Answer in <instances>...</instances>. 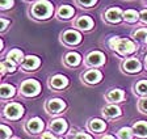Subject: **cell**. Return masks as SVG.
<instances>
[{"label": "cell", "mask_w": 147, "mask_h": 139, "mask_svg": "<svg viewBox=\"0 0 147 139\" xmlns=\"http://www.w3.org/2000/svg\"><path fill=\"white\" fill-rule=\"evenodd\" d=\"M109 46L113 50H116L117 53L126 55V54H131L135 51L137 46L135 43L131 42L130 40H122V38H112L109 41Z\"/></svg>", "instance_id": "6da1fadb"}, {"label": "cell", "mask_w": 147, "mask_h": 139, "mask_svg": "<svg viewBox=\"0 0 147 139\" xmlns=\"http://www.w3.org/2000/svg\"><path fill=\"white\" fill-rule=\"evenodd\" d=\"M32 13L36 19H47L53 15V5L49 1H38L33 5Z\"/></svg>", "instance_id": "7a4b0ae2"}, {"label": "cell", "mask_w": 147, "mask_h": 139, "mask_svg": "<svg viewBox=\"0 0 147 139\" xmlns=\"http://www.w3.org/2000/svg\"><path fill=\"white\" fill-rule=\"evenodd\" d=\"M40 91H41V85L37 80H32L30 79V80L24 81L21 85V93L28 97L36 96V95L40 93Z\"/></svg>", "instance_id": "3957f363"}, {"label": "cell", "mask_w": 147, "mask_h": 139, "mask_svg": "<svg viewBox=\"0 0 147 139\" xmlns=\"http://www.w3.org/2000/svg\"><path fill=\"white\" fill-rule=\"evenodd\" d=\"M4 113H5V115L8 118H11V120H17V118H20L22 115L24 109H22L21 105H18V104H9L5 108Z\"/></svg>", "instance_id": "277c9868"}, {"label": "cell", "mask_w": 147, "mask_h": 139, "mask_svg": "<svg viewBox=\"0 0 147 139\" xmlns=\"http://www.w3.org/2000/svg\"><path fill=\"white\" fill-rule=\"evenodd\" d=\"M63 41L67 45H78L82 41V36L76 30H67L63 34Z\"/></svg>", "instance_id": "5b68a950"}, {"label": "cell", "mask_w": 147, "mask_h": 139, "mask_svg": "<svg viewBox=\"0 0 147 139\" xmlns=\"http://www.w3.org/2000/svg\"><path fill=\"white\" fill-rule=\"evenodd\" d=\"M87 62L91 66H101L105 62V55L100 51H93L87 56Z\"/></svg>", "instance_id": "8992f818"}, {"label": "cell", "mask_w": 147, "mask_h": 139, "mask_svg": "<svg viewBox=\"0 0 147 139\" xmlns=\"http://www.w3.org/2000/svg\"><path fill=\"white\" fill-rule=\"evenodd\" d=\"M105 19L109 22H119L122 20V11L119 8H110L105 13Z\"/></svg>", "instance_id": "52a82bcc"}, {"label": "cell", "mask_w": 147, "mask_h": 139, "mask_svg": "<svg viewBox=\"0 0 147 139\" xmlns=\"http://www.w3.org/2000/svg\"><path fill=\"white\" fill-rule=\"evenodd\" d=\"M123 68H125L126 72L135 74V72L141 71V63H139V60H138V59H135V58L127 59V60L123 63Z\"/></svg>", "instance_id": "ba28073f"}, {"label": "cell", "mask_w": 147, "mask_h": 139, "mask_svg": "<svg viewBox=\"0 0 147 139\" xmlns=\"http://www.w3.org/2000/svg\"><path fill=\"white\" fill-rule=\"evenodd\" d=\"M47 108H49L50 113H61V111L66 108V104H64V101L61 99H53L49 101Z\"/></svg>", "instance_id": "9c48e42d"}, {"label": "cell", "mask_w": 147, "mask_h": 139, "mask_svg": "<svg viewBox=\"0 0 147 139\" xmlns=\"http://www.w3.org/2000/svg\"><path fill=\"white\" fill-rule=\"evenodd\" d=\"M41 60L37 56H33V55H29L24 59L22 62V67L26 70V71H32V70H36L38 66H40Z\"/></svg>", "instance_id": "30bf717a"}, {"label": "cell", "mask_w": 147, "mask_h": 139, "mask_svg": "<svg viewBox=\"0 0 147 139\" xmlns=\"http://www.w3.org/2000/svg\"><path fill=\"white\" fill-rule=\"evenodd\" d=\"M50 129L57 134H62L64 133L66 130H67V122L63 120V118H58V120H55L51 122L50 125Z\"/></svg>", "instance_id": "8fae6325"}, {"label": "cell", "mask_w": 147, "mask_h": 139, "mask_svg": "<svg viewBox=\"0 0 147 139\" xmlns=\"http://www.w3.org/2000/svg\"><path fill=\"white\" fill-rule=\"evenodd\" d=\"M101 77H102V75H101L100 71H97V70H91V71H88L83 76V79L89 84H96L101 80Z\"/></svg>", "instance_id": "7c38bea8"}, {"label": "cell", "mask_w": 147, "mask_h": 139, "mask_svg": "<svg viewBox=\"0 0 147 139\" xmlns=\"http://www.w3.org/2000/svg\"><path fill=\"white\" fill-rule=\"evenodd\" d=\"M26 127L32 133H40L43 129V121L40 120V118H32V120L28 121Z\"/></svg>", "instance_id": "4fadbf2b"}, {"label": "cell", "mask_w": 147, "mask_h": 139, "mask_svg": "<svg viewBox=\"0 0 147 139\" xmlns=\"http://www.w3.org/2000/svg\"><path fill=\"white\" fill-rule=\"evenodd\" d=\"M133 131L141 138H147V122L144 121H139L133 126Z\"/></svg>", "instance_id": "5bb4252c"}, {"label": "cell", "mask_w": 147, "mask_h": 139, "mask_svg": "<svg viewBox=\"0 0 147 139\" xmlns=\"http://www.w3.org/2000/svg\"><path fill=\"white\" fill-rule=\"evenodd\" d=\"M50 84H51V87L57 88V89H62V88H64V87L68 84V80L63 75H55L54 77H51Z\"/></svg>", "instance_id": "9a60e30c"}, {"label": "cell", "mask_w": 147, "mask_h": 139, "mask_svg": "<svg viewBox=\"0 0 147 139\" xmlns=\"http://www.w3.org/2000/svg\"><path fill=\"white\" fill-rule=\"evenodd\" d=\"M76 26L80 29H83V30H89V29L93 26V21H92V19L88 17V16H82V17L78 19Z\"/></svg>", "instance_id": "2e32d148"}, {"label": "cell", "mask_w": 147, "mask_h": 139, "mask_svg": "<svg viewBox=\"0 0 147 139\" xmlns=\"http://www.w3.org/2000/svg\"><path fill=\"white\" fill-rule=\"evenodd\" d=\"M7 59H8V60H12L13 63H20L22 59H24V55H22L21 50L13 49V50H11V51L8 53V55H7Z\"/></svg>", "instance_id": "e0dca14e"}, {"label": "cell", "mask_w": 147, "mask_h": 139, "mask_svg": "<svg viewBox=\"0 0 147 139\" xmlns=\"http://www.w3.org/2000/svg\"><path fill=\"white\" fill-rule=\"evenodd\" d=\"M80 60H82V56L78 53H68L67 55H66V63H67L70 67L78 66L80 63Z\"/></svg>", "instance_id": "ac0fdd59"}, {"label": "cell", "mask_w": 147, "mask_h": 139, "mask_svg": "<svg viewBox=\"0 0 147 139\" xmlns=\"http://www.w3.org/2000/svg\"><path fill=\"white\" fill-rule=\"evenodd\" d=\"M15 95V88L9 84H3L0 87V96L3 99H8V97H12Z\"/></svg>", "instance_id": "d6986e66"}, {"label": "cell", "mask_w": 147, "mask_h": 139, "mask_svg": "<svg viewBox=\"0 0 147 139\" xmlns=\"http://www.w3.org/2000/svg\"><path fill=\"white\" fill-rule=\"evenodd\" d=\"M104 114L110 118L118 117V115H121V109L116 105H109L107 108H104Z\"/></svg>", "instance_id": "ffe728a7"}, {"label": "cell", "mask_w": 147, "mask_h": 139, "mask_svg": "<svg viewBox=\"0 0 147 139\" xmlns=\"http://www.w3.org/2000/svg\"><path fill=\"white\" fill-rule=\"evenodd\" d=\"M107 97H108L109 101L118 102V101H121V100L123 99V92L121 89H113V91H110V92L108 93Z\"/></svg>", "instance_id": "44dd1931"}, {"label": "cell", "mask_w": 147, "mask_h": 139, "mask_svg": "<svg viewBox=\"0 0 147 139\" xmlns=\"http://www.w3.org/2000/svg\"><path fill=\"white\" fill-rule=\"evenodd\" d=\"M58 15H59V17H62V19H70L71 16L74 15V8L70 5H63L59 8Z\"/></svg>", "instance_id": "7402d4cb"}, {"label": "cell", "mask_w": 147, "mask_h": 139, "mask_svg": "<svg viewBox=\"0 0 147 139\" xmlns=\"http://www.w3.org/2000/svg\"><path fill=\"white\" fill-rule=\"evenodd\" d=\"M123 19L129 22H135L138 19H141V15H138L137 11H133V9H129L123 13Z\"/></svg>", "instance_id": "603a6c76"}, {"label": "cell", "mask_w": 147, "mask_h": 139, "mask_svg": "<svg viewBox=\"0 0 147 139\" xmlns=\"http://www.w3.org/2000/svg\"><path fill=\"white\" fill-rule=\"evenodd\" d=\"M0 67H1V74H5V71H9V72H13L16 70V66L15 63L12 62V60H3L1 62V64H0Z\"/></svg>", "instance_id": "cb8c5ba5"}, {"label": "cell", "mask_w": 147, "mask_h": 139, "mask_svg": "<svg viewBox=\"0 0 147 139\" xmlns=\"http://www.w3.org/2000/svg\"><path fill=\"white\" fill-rule=\"evenodd\" d=\"M89 127L93 131H102L105 130V122H102L101 120H92L89 122Z\"/></svg>", "instance_id": "d4e9b609"}, {"label": "cell", "mask_w": 147, "mask_h": 139, "mask_svg": "<svg viewBox=\"0 0 147 139\" xmlns=\"http://www.w3.org/2000/svg\"><path fill=\"white\" fill-rule=\"evenodd\" d=\"M134 38L141 42H147V29H139L134 33Z\"/></svg>", "instance_id": "484cf974"}, {"label": "cell", "mask_w": 147, "mask_h": 139, "mask_svg": "<svg viewBox=\"0 0 147 139\" xmlns=\"http://www.w3.org/2000/svg\"><path fill=\"white\" fill-rule=\"evenodd\" d=\"M118 135L121 139H130L133 136V130L129 129V127H122L118 131Z\"/></svg>", "instance_id": "4316f807"}, {"label": "cell", "mask_w": 147, "mask_h": 139, "mask_svg": "<svg viewBox=\"0 0 147 139\" xmlns=\"http://www.w3.org/2000/svg\"><path fill=\"white\" fill-rule=\"evenodd\" d=\"M135 89L139 95H146L147 93V80H142L135 85Z\"/></svg>", "instance_id": "83f0119b"}, {"label": "cell", "mask_w": 147, "mask_h": 139, "mask_svg": "<svg viewBox=\"0 0 147 139\" xmlns=\"http://www.w3.org/2000/svg\"><path fill=\"white\" fill-rule=\"evenodd\" d=\"M11 134H12V131L9 127H7L5 125L0 126V139H7L8 136H11Z\"/></svg>", "instance_id": "f1b7e54d"}, {"label": "cell", "mask_w": 147, "mask_h": 139, "mask_svg": "<svg viewBox=\"0 0 147 139\" xmlns=\"http://www.w3.org/2000/svg\"><path fill=\"white\" fill-rule=\"evenodd\" d=\"M139 109H141L142 111H144V113H147V99L141 100V102H139Z\"/></svg>", "instance_id": "f546056e"}, {"label": "cell", "mask_w": 147, "mask_h": 139, "mask_svg": "<svg viewBox=\"0 0 147 139\" xmlns=\"http://www.w3.org/2000/svg\"><path fill=\"white\" fill-rule=\"evenodd\" d=\"M13 5V1H1L0 3V7L3 8V9H7V8H9V7Z\"/></svg>", "instance_id": "4dcf8cb0"}, {"label": "cell", "mask_w": 147, "mask_h": 139, "mask_svg": "<svg viewBox=\"0 0 147 139\" xmlns=\"http://www.w3.org/2000/svg\"><path fill=\"white\" fill-rule=\"evenodd\" d=\"M74 139H92V136L88 135V134H78Z\"/></svg>", "instance_id": "1f68e13d"}, {"label": "cell", "mask_w": 147, "mask_h": 139, "mask_svg": "<svg viewBox=\"0 0 147 139\" xmlns=\"http://www.w3.org/2000/svg\"><path fill=\"white\" fill-rule=\"evenodd\" d=\"M0 24H1V26H0V30L3 32V30H4V29H5V28H7V25H8V24H9V22H8V21H7V20H5V19H0Z\"/></svg>", "instance_id": "d6a6232c"}, {"label": "cell", "mask_w": 147, "mask_h": 139, "mask_svg": "<svg viewBox=\"0 0 147 139\" xmlns=\"http://www.w3.org/2000/svg\"><path fill=\"white\" fill-rule=\"evenodd\" d=\"M80 5H84V7H91V5H95L96 1H78Z\"/></svg>", "instance_id": "836d02e7"}, {"label": "cell", "mask_w": 147, "mask_h": 139, "mask_svg": "<svg viewBox=\"0 0 147 139\" xmlns=\"http://www.w3.org/2000/svg\"><path fill=\"white\" fill-rule=\"evenodd\" d=\"M141 20H142V22L147 24V9H144L143 12L141 13Z\"/></svg>", "instance_id": "e575fe53"}, {"label": "cell", "mask_w": 147, "mask_h": 139, "mask_svg": "<svg viewBox=\"0 0 147 139\" xmlns=\"http://www.w3.org/2000/svg\"><path fill=\"white\" fill-rule=\"evenodd\" d=\"M42 139H55V138L53 136V134H50V133H45V134H42Z\"/></svg>", "instance_id": "d590c367"}, {"label": "cell", "mask_w": 147, "mask_h": 139, "mask_svg": "<svg viewBox=\"0 0 147 139\" xmlns=\"http://www.w3.org/2000/svg\"><path fill=\"white\" fill-rule=\"evenodd\" d=\"M102 139H114V138H113V136H112V135H105Z\"/></svg>", "instance_id": "8d00e7d4"}, {"label": "cell", "mask_w": 147, "mask_h": 139, "mask_svg": "<svg viewBox=\"0 0 147 139\" xmlns=\"http://www.w3.org/2000/svg\"><path fill=\"white\" fill-rule=\"evenodd\" d=\"M146 66H147V56H146Z\"/></svg>", "instance_id": "74e56055"}, {"label": "cell", "mask_w": 147, "mask_h": 139, "mask_svg": "<svg viewBox=\"0 0 147 139\" xmlns=\"http://www.w3.org/2000/svg\"><path fill=\"white\" fill-rule=\"evenodd\" d=\"M15 139H17V138H15Z\"/></svg>", "instance_id": "f35d334b"}]
</instances>
